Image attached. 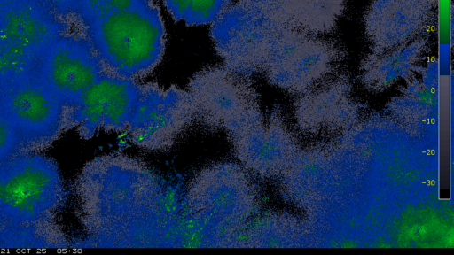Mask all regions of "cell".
<instances>
[{"label":"cell","instance_id":"cell-5","mask_svg":"<svg viewBox=\"0 0 454 255\" xmlns=\"http://www.w3.org/2000/svg\"><path fill=\"white\" fill-rule=\"evenodd\" d=\"M195 112L235 135L258 122L256 94L242 74L225 67H208L190 81Z\"/></svg>","mask_w":454,"mask_h":255},{"label":"cell","instance_id":"cell-14","mask_svg":"<svg viewBox=\"0 0 454 255\" xmlns=\"http://www.w3.org/2000/svg\"><path fill=\"white\" fill-rule=\"evenodd\" d=\"M174 19L189 26L214 23L228 9L231 0H163Z\"/></svg>","mask_w":454,"mask_h":255},{"label":"cell","instance_id":"cell-12","mask_svg":"<svg viewBox=\"0 0 454 255\" xmlns=\"http://www.w3.org/2000/svg\"><path fill=\"white\" fill-rule=\"evenodd\" d=\"M345 10V0H297L288 25L321 35L331 32Z\"/></svg>","mask_w":454,"mask_h":255},{"label":"cell","instance_id":"cell-13","mask_svg":"<svg viewBox=\"0 0 454 255\" xmlns=\"http://www.w3.org/2000/svg\"><path fill=\"white\" fill-rule=\"evenodd\" d=\"M40 57L0 39V88L36 74Z\"/></svg>","mask_w":454,"mask_h":255},{"label":"cell","instance_id":"cell-7","mask_svg":"<svg viewBox=\"0 0 454 255\" xmlns=\"http://www.w3.org/2000/svg\"><path fill=\"white\" fill-rule=\"evenodd\" d=\"M106 73L89 38L66 33L43 50L37 74L67 107Z\"/></svg>","mask_w":454,"mask_h":255},{"label":"cell","instance_id":"cell-9","mask_svg":"<svg viewBox=\"0 0 454 255\" xmlns=\"http://www.w3.org/2000/svg\"><path fill=\"white\" fill-rule=\"evenodd\" d=\"M66 19L39 0H0V39L42 55L67 32Z\"/></svg>","mask_w":454,"mask_h":255},{"label":"cell","instance_id":"cell-3","mask_svg":"<svg viewBox=\"0 0 454 255\" xmlns=\"http://www.w3.org/2000/svg\"><path fill=\"white\" fill-rule=\"evenodd\" d=\"M0 109L16 131L20 153L40 152L68 129L67 106L37 73L0 88Z\"/></svg>","mask_w":454,"mask_h":255},{"label":"cell","instance_id":"cell-15","mask_svg":"<svg viewBox=\"0 0 454 255\" xmlns=\"http://www.w3.org/2000/svg\"><path fill=\"white\" fill-rule=\"evenodd\" d=\"M153 4V0H78L75 16L87 27L113 12Z\"/></svg>","mask_w":454,"mask_h":255},{"label":"cell","instance_id":"cell-18","mask_svg":"<svg viewBox=\"0 0 454 255\" xmlns=\"http://www.w3.org/2000/svg\"><path fill=\"white\" fill-rule=\"evenodd\" d=\"M53 10L62 18L66 19L76 13L78 0H39Z\"/></svg>","mask_w":454,"mask_h":255},{"label":"cell","instance_id":"cell-17","mask_svg":"<svg viewBox=\"0 0 454 255\" xmlns=\"http://www.w3.org/2000/svg\"><path fill=\"white\" fill-rule=\"evenodd\" d=\"M20 153L16 131L0 109V165Z\"/></svg>","mask_w":454,"mask_h":255},{"label":"cell","instance_id":"cell-8","mask_svg":"<svg viewBox=\"0 0 454 255\" xmlns=\"http://www.w3.org/2000/svg\"><path fill=\"white\" fill-rule=\"evenodd\" d=\"M138 88L132 80L103 73L67 107V128H75L83 139H90L101 130L124 131Z\"/></svg>","mask_w":454,"mask_h":255},{"label":"cell","instance_id":"cell-20","mask_svg":"<svg viewBox=\"0 0 454 255\" xmlns=\"http://www.w3.org/2000/svg\"><path fill=\"white\" fill-rule=\"evenodd\" d=\"M426 1H427V2H429L430 4H433V3H434V0H426Z\"/></svg>","mask_w":454,"mask_h":255},{"label":"cell","instance_id":"cell-4","mask_svg":"<svg viewBox=\"0 0 454 255\" xmlns=\"http://www.w3.org/2000/svg\"><path fill=\"white\" fill-rule=\"evenodd\" d=\"M340 60L341 51L333 42L286 25L262 71L274 85L304 93L325 81Z\"/></svg>","mask_w":454,"mask_h":255},{"label":"cell","instance_id":"cell-19","mask_svg":"<svg viewBox=\"0 0 454 255\" xmlns=\"http://www.w3.org/2000/svg\"><path fill=\"white\" fill-rule=\"evenodd\" d=\"M1 197H2V179H1V173H0V205H1ZM2 228V224L0 220V230Z\"/></svg>","mask_w":454,"mask_h":255},{"label":"cell","instance_id":"cell-2","mask_svg":"<svg viewBox=\"0 0 454 255\" xmlns=\"http://www.w3.org/2000/svg\"><path fill=\"white\" fill-rule=\"evenodd\" d=\"M0 173L2 228L59 227L56 215L67 191L53 158L39 152L20 153L0 165Z\"/></svg>","mask_w":454,"mask_h":255},{"label":"cell","instance_id":"cell-10","mask_svg":"<svg viewBox=\"0 0 454 255\" xmlns=\"http://www.w3.org/2000/svg\"><path fill=\"white\" fill-rule=\"evenodd\" d=\"M432 7L426 0H372L364 29L374 50L395 48L416 39L427 27Z\"/></svg>","mask_w":454,"mask_h":255},{"label":"cell","instance_id":"cell-16","mask_svg":"<svg viewBox=\"0 0 454 255\" xmlns=\"http://www.w3.org/2000/svg\"><path fill=\"white\" fill-rule=\"evenodd\" d=\"M297 0H238L251 11L277 23L288 25Z\"/></svg>","mask_w":454,"mask_h":255},{"label":"cell","instance_id":"cell-1","mask_svg":"<svg viewBox=\"0 0 454 255\" xmlns=\"http://www.w3.org/2000/svg\"><path fill=\"white\" fill-rule=\"evenodd\" d=\"M106 73L132 80L151 73L165 45L164 27L153 4L115 12L86 27Z\"/></svg>","mask_w":454,"mask_h":255},{"label":"cell","instance_id":"cell-6","mask_svg":"<svg viewBox=\"0 0 454 255\" xmlns=\"http://www.w3.org/2000/svg\"><path fill=\"white\" fill-rule=\"evenodd\" d=\"M195 113L188 92L155 84L138 88L131 114L124 132L136 144L160 149L173 143Z\"/></svg>","mask_w":454,"mask_h":255},{"label":"cell","instance_id":"cell-11","mask_svg":"<svg viewBox=\"0 0 454 255\" xmlns=\"http://www.w3.org/2000/svg\"><path fill=\"white\" fill-rule=\"evenodd\" d=\"M424 42L419 38L388 50H374L363 62L362 81L372 90H381L408 75L422 56Z\"/></svg>","mask_w":454,"mask_h":255}]
</instances>
